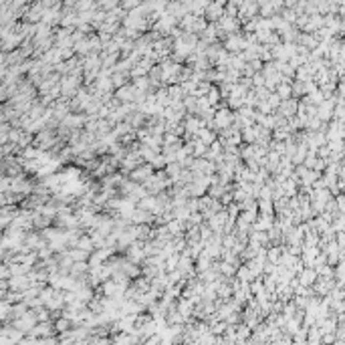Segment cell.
<instances>
[{
	"label": "cell",
	"mask_w": 345,
	"mask_h": 345,
	"mask_svg": "<svg viewBox=\"0 0 345 345\" xmlns=\"http://www.w3.org/2000/svg\"><path fill=\"white\" fill-rule=\"evenodd\" d=\"M59 87H61L65 97H75L81 89V79H79V75H67L59 83Z\"/></svg>",
	"instance_id": "cell-4"
},
{
	"label": "cell",
	"mask_w": 345,
	"mask_h": 345,
	"mask_svg": "<svg viewBox=\"0 0 345 345\" xmlns=\"http://www.w3.org/2000/svg\"><path fill=\"white\" fill-rule=\"evenodd\" d=\"M150 176H154V168L150 166V163H141L139 168H136L134 172L129 174V178H131V182H136V184H143L147 178Z\"/></svg>",
	"instance_id": "cell-11"
},
{
	"label": "cell",
	"mask_w": 345,
	"mask_h": 345,
	"mask_svg": "<svg viewBox=\"0 0 345 345\" xmlns=\"http://www.w3.org/2000/svg\"><path fill=\"white\" fill-rule=\"evenodd\" d=\"M43 345H59L55 339H51V341H46V343H43Z\"/></svg>",
	"instance_id": "cell-22"
},
{
	"label": "cell",
	"mask_w": 345,
	"mask_h": 345,
	"mask_svg": "<svg viewBox=\"0 0 345 345\" xmlns=\"http://www.w3.org/2000/svg\"><path fill=\"white\" fill-rule=\"evenodd\" d=\"M69 327H71V321H69V319L57 321V329H59V331H69Z\"/></svg>",
	"instance_id": "cell-20"
},
{
	"label": "cell",
	"mask_w": 345,
	"mask_h": 345,
	"mask_svg": "<svg viewBox=\"0 0 345 345\" xmlns=\"http://www.w3.org/2000/svg\"><path fill=\"white\" fill-rule=\"evenodd\" d=\"M244 45H246L244 37L240 35V32H236V35H228V37H226L222 48H224L226 53H230V55H238L242 48H244Z\"/></svg>",
	"instance_id": "cell-5"
},
{
	"label": "cell",
	"mask_w": 345,
	"mask_h": 345,
	"mask_svg": "<svg viewBox=\"0 0 345 345\" xmlns=\"http://www.w3.org/2000/svg\"><path fill=\"white\" fill-rule=\"evenodd\" d=\"M275 89H276V95H278V99H281V101L291 99V97H293V93H291V81L289 79H283Z\"/></svg>",
	"instance_id": "cell-13"
},
{
	"label": "cell",
	"mask_w": 345,
	"mask_h": 345,
	"mask_svg": "<svg viewBox=\"0 0 345 345\" xmlns=\"http://www.w3.org/2000/svg\"><path fill=\"white\" fill-rule=\"evenodd\" d=\"M232 121H234V113L228 107H220L218 111H214V119H212V123L208 125V129L220 131V129H226V127H232Z\"/></svg>",
	"instance_id": "cell-1"
},
{
	"label": "cell",
	"mask_w": 345,
	"mask_h": 345,
	"mask_svg": "<svg viewBox=\"0 0 345 345\" xmlns=\"http://www.w3.org/2000/svg\"><path fill=\"white\" fill-rule=\"evenodd\" d=\"M258 16V4L256 2H238V12L236 19L238 23H249Z\"/></svg>",
	"instance_id": "cell-3"
},
{
	"label": "cell",
	"mask_w": 345,
	"mask_h": 345,
	"mask_svg": "<svg viewBox=\"0 0 345 345\" xmlns=\"http://www.w3.org/2000/svg\"><path fill=\"white\" fill-rule=\"evenodd\" d=\"M220 97H222V95H220V89L212 85V87L208 89V93H206L204 99H206V103H208L210 107H214V105H220Z\"/></svg>",
	"instance_id": "cell-15"
},
{
	"label": "cell",
	"mask_w": 345,
	"mask_h": 345,
	"mask_svg": "<svg viewBox=\"0 0 345 345\" xmlns=\"http://www.w3.org/2000/svg\"><path fill=\"white\" fill-rule=\"evenodd\" d=\"M317 281V271L315 269H301L297 273V285L303 287V289H309V287H313V283Z\"/></svg>",
	"instance_id": "cell-10"
},
{
	"label": "cell",
	"mask_w": 345,
	"mask_h": 345,
	"mask_svg": "<svg viewBox=\"0 0 345 345\" xmlns=\"http://www.w3.org/2000/svg\"><path fill=\"white\" fill-rule=\"evenodd\" d=\"M212 267V260L204 254V253H200L198 256H196V269H198V273H204V271H208Z\"/></svg>",
	"instance_id": "cell-18"
},
{
	"label": "cell",
	"mask_w": 345,
	"mask_h": 345,
	"mask_svg": "<svg viewBox=\"0 0 345 345\" xmlns=\"http://www.w3.org/2000/svg\"><path fill=\"white\" fill-rule=\"evenodd\" d=\"M202 16H204V21H206V19L210 21V24H216V23L222 19V16H224V4H222V2H212V4H206V8H204Z\"/></svg>",
	"instance_id": "cell-7"
},
{
	"label": "cell",
	"mask_w": 345,
	"mask_h": 345,
	"mask_svg": "<svg viewBox=\"0 0 345 345\" xmlns=\"http://www.w3.org/2000/svg\"><path fill=\"white\" fill-rule=\"evenodd\" d=\"M143 163V160H141V156H139V152H127L123 158H121V161H119V166L123 168V172L125 174H131L136 168H139Z\"/></svg>",
	"instance_id": "cell-6"
},
{
	"label": "cell",
	"mask_w": 345,
	"mask_h": 345,
	"mask_svg": "<svg viewBox=\"0 0 345 345\" xmlns=\"http://www.w3.org/2000/svg\"><path fill=\"white\" fill-rule=\"evenodd\" d=\"M75 249L83 251V253H87V254H91V253L95 251V249H93V242H91L89 236H81V238L77 240V244H75Z\"/></svg>",
	"instance_id": "cell-17"
},
{
	"label": "cell",
	"mask_w": 345,
	"mask_h": 345,
	"mask_svg": "<svg viewBox=\"0 0 345 345\" xmlns=\"http://www.w3.org/2000/svg\"><path fill=\"white\" fill-rule=\"evenodd\" d=\"M182 170H184V168L180 166V163H176V161H174V163H168V166H166V170H163V174L168 176V180L172 178L174 182H176V180H178V176L182 174Z\"/></svg>",
	"instance_id": "cell-16"
},
{
	"label": "cell",
	"mask_w": 345,
	"mask_h": 345,
	"mask_svg": "<svg viewBox=\"0 0 345 345\" xmlns=\"http://www.w3.org/2000/svg\"><path fill=\"white\" fill-rule=\"evenodd\" d=\"M267 105L271 107V111H276V109H278V105H281V99H278V95H276V93H271V95H269Z\"/></svg>",
	"instance_id": "cell-19"
},
{
	"label": "cell",
	"mask_w": 345,
	"mask_h": 345,
	"mask_svg": "<svg viewBox=\"0 0 345 345\" xmlns=\"http://www.w3.org/2000/svg\"><path fill=\"white\" fill-rule=\"evenodd\" d=\"M297 107H299V101L295 99V97H291V99L281 101V105H278V109H276L275 113H278V115H281V117H285V119H291V117H295V115H297Z\"/></svg>",
	"instance_id": "cell-8"
},
{
	"label": "cell",
	"mask_w": 345,
	"mask_h": 345,
	"mask_svg": "<svg viewBox=\"0 0 345 345\" xmlns=\"http://www.w3.org/2000/svg\"><path fill=\"white\" fill-rule=\"evenodd\" d=\"M154 218H156L154 214H150V212H145V210H141V208L136 206V210H134V214H131L129 222L131 224H152Z\"/></svg>",
	"instance_id": "cell-12"
},
{
	"label": "cell",
	"mask_w": 345,
	"mask_h": 345,
	"mask_svg": "<svg viewBox=\"0 0 345 345\" xmlns=\"http://www.w3.org/2000/svg\"><path fill=\"white\" fill-rule=\"evenodd\" d=\"M218 24V28H220V32L222 35H236V32L240 30V23H238V19H230V16H222V19L216 23Z\"/></svg>",
	"instance_id": "cell-9"
},
{
	"label": "cell",
	"mask_w": 345,
	"mask_h": 345,
	"mask_svg": "<svg viewBox=\"0 0 345 345\" xmlns=\"http://www.w3.org/2000/svg\"><path fill=\"white\" fill-rule=\"evenodd\" d=\"M208 186H210V176H194L192 182L186 186L188 190V196H194V198H200L208 192Z\"/></svg>",
	"instance_id": "cell-2"
},
{
	"label": "cell",
	"mask_w": 345,
	"mask_h": 345,
	"mask_svg": "<svg viewBox=\"0 0 345 345\" xmlns=\"http://www.w3.org/2000/svg\"><path fill=\"white\" fill-rule=\"evenodd\" d=\"M35 333H41V335H45V333H51V325H48V323L41 325V327H39V329H37Z\"/></svg>",
	"instance_id": "cell-21"
},
{
	"label": "cell",
	"mask_w": 345,
	"mask_h": 345,
	"mask_svg": "<svg viewBox=\"0 0 345 345\" xmlns=\"http://www.w3.org/2000/svg\"><path fill=\"white\" fill-rule=\"evenodd\" d=\"M196 139H200L204 145H210V143L216 141V134L212 129H208V127H202L198 134H196Z\"/></svg>",
	"instance_id": "cell-14"
}]
</instances>
